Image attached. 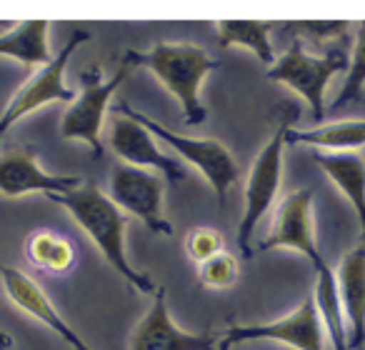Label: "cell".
Wrapping results in <instances>:
<instances>
[{
	"label": "cell",
	"mask_w": 365,
	"mask_h": 350,
	"mask_svg": "<svg viewBox=\"0 0 365 350\" xmlns=\"http://www.w3.org/2000/svg\"><path fill=\"white\" fill-rule=\"evenodd\" d=\"M128 71L130 68L123 66L115 71L113 78H103L101 68L91 66L88 71L81 73V93L78 98L66 108L61 118V135L66 140H83L91 148L93 158H103V143H101V130H103V120H106L108 105H110L113 93L120 88V83L125 81Z\"/></svg>",
	"instance_id": "8992f818"
},
{
	"label": "cell",
	"mask_w": 365,
	"mask_h": 350,
	"mask_svg": "<svg viewBox=\"0 0 365 350\" xmlns=\"http://www.w3.org/2000/svg\"><path fill=\"white\" fill-rule=\"evenodd\" d=\"M325 325L315 303V295H308L293 313L273 323L258 325H230L218 335V350H233L235 345L273 340L295 350H325Z\"/></svg>",
	"instance_id": "ba28073f"
},
{
	"label": "cell",
	"mask_w": 365,
	"mask_h": 350,
	"mask_svg": "<svg viewBox=\"0 0 365 350\" xmlns=\"http://www.w3.org/2000/svg\"><path fill=\"white\" fill-rule=\"evenodd\" d=\"M48 21H23L0 36V58H13L21 66L36 68L53 61L51 43H48Z\"/></svg>",
	"instance_id": "e0dca14e"
},
{
	"label": "cell",
	"mask_w": 365,
	"mask_h": 350,
	"mask_svg": "<svg viewBox=\"0 0 365 350\" xmlns=\"http://www.w3.org/2000/svg\"><path fill=\"white\" fill-rule=\"evenodd\" d=\"M335 280L350 350H358L365 345V243L340 258Z\"/></svg>",
	"instance_id": "9a60e30c"
},
{
	"label": "cell",
	"mask_w": 365,
	"mask_h": 350,
	"mask_svg": "<svg viewBox=\"0 0 365 350\" xmlns=\"http://www.w3.org/2000/svg\"><path fill=\"white\" fill-rule=\"evenodd\" d=\"M288 28L303 33V36L310 38V41L323 43V41H338V38H345V33H348L353 26H350L348 21H298V23H290Z\"/></svg>",
	"instance_id": "cb8c5ba5"
},
{
	"label": "cell",
	"mask_w": 365,
	"mask_h": 350,
	"mask_svg": "<svg viewBox=\"0 0 365 350\" xmlns=\"http://www.w3.org/2000/svg\"><path fill=\"white\" fill-rule=\"evenodd\" d=\"M108 143H110L113 153L125 165L143 168V170H158V175H163L170 185H178L185 178L182 163H178V158L165 155L163 150H158L153 133L145 130L140 123L130 120V118L125 115L113 118L110 130H108Z\"/></svg>",
	"instance_id": "8fae6325"
},
{
	"label": "cell",
	"mask_w": 365,
	"mask_h": 350,
	"mask_svg": "<svg viewBox=\"0 0 365 350\" xmlns=\"http://www.w3.org/2000/svg\"><path fill=\"white\" fill-rule=\"evenodd\" d=\"M290 120H293V115L280 123L278 130L270 135V140L265 143L263 150L253 160L248 178H245L243 215H240V223H238V253L245 260H250L255 255L253 248L255 228H258L260 218L273 208L275 198H278L280 183H283V148L288 145L285 135L290 130Z\"/></svg>",
	"instance_id": "277c9868"
},
{
	"label": "cell",
	"mask_w": 365,
	"mask_h": 350,
	"mask_svg": "<svg viewBox=\"0 0 365 350\" xmlns=\"http://www.w3.org/2000/svg\"><path fill=\"white\" fill-rule=\"evenodd\" d=\"M315 165L333 180V185L348 198L360 223V238L365 243V158L358 153H323L313 155Z\"/></svg>",
	"instance_id": "2e32d148"
},
{
	"label": "cell",
	"mask_w": 365,
	"mask_h": 350,
	"mask_svg": "<svg viewBox=\"0 0 365 350\" xmlns=\"http://www.w3.org/2000/svg\"><path fill=\"white\" fill-rule=\"evenodd\" d=\"M128 350H218V335L188 333L178 328L168 313L165 288H158L153 303L138 328L133 330Z\"/></svg>",
	"instance_id": "4fadbf2b"
},
{
	"label": "cell",
	"mask_w": 365,
	"mask_h": 350,
	"mask_svg": "<svg viewBox=\"0 0 365 350\" xmlns=\"http://www.w3.org/2000/svg\"><path fill=\"white\" fill-rule=\"evenodd\" d=\"M120 63L128 68L138 66L150 71L178 98L185 118L182 123L188 128L200 125L208 118V110L200 103V86L208 73L218 71L220 63L203 48L193 43H158L150 51H125Z\"/></svg>",
	"instance_id": "7a4b0ae2"
},
{
	"label": "cell",
	"mask_w": 365,
	"mask_h": 350,
	"mask_svg": "<svg viewBox=\"0 0 365 350\" xmlns=\"http://www.w3.org/2000/svg\"><path fill=\"white\" fill-rule=\"evenodd\" d=\"M350 61L343 51H328L325 56H313L305 51L303 41L293 38L290 48L280 58H275L273 66L265 71L268 81L283 83L290 91H295L310 108L313 120L325 118V88L338 73H348Z\"/></svg>",
	"instance_id": "5b68a950"
},
{
	"label": "cell",
	"mask_w": 365,
	"mask_h": 350,
	"mask_svg": "<svg viewBox=\"0 0 365 350\" xmlns=\"http://www.w3.org/2000/svg\"><path fill=\"white\" fill-rule=\"evenodd\" d=\"M0 283H3V290L8 293V298L23 310L31 318H36L38 323L46 325L51 333H56L68 348L73 350H93L71 325L63 320V315L56 310V305L51 303L43 288L36 283L33 278H28L26 273H21L18 268H8V265H0Z\"/></svg>",
	"instance_id": "5bb4252c"
},
{
	"label": "cell",
	"mask_w": 365,
	"mask_h": 350,
	"mask_svg": "<svg viewBox=\"0 0 365 350\" xmlns=\"http://www.w3.org/2000/svg\"><path fill=\"white\" fill-rule=\"evenodd\" d=\"M238 260L230 253H220L198 265V283L203 288H230L238 280Z\"/></svg>",
	"instance_id": "603a6c76"
},
{
	"label": "cell",
	"mask_w": 365,
	"mask_h": 350,
	"mask_svg": "<svg viewBox=\"0 0 365 350\" xmlns=\"http://www.w3.org/2000/svg\"><path fill=\"white\" fill-rule=\"evenodd\" d=\"M26 258L41 273L61 275L68 273L76 263V245L61 233L36 230L26 240Z\"/></svg>",
	"instance_id": "d6986e66"
},
{
	"label": "cell",
	"mask_w": 365,
	"mask_h": 350,
	"mask_svg": "<svg viewBox=\"0 0 365 350\" xmlns=\"http://www.w3.org/2000/svg\"><path fill=\"white\" fill-rule=\"evenodd\" d=\"M275 248L298 250L313 265V273L325 265V258L315 243V228H313V193L308 188H300L295 193L285 195L280 200L278 210L273 215L270 233L258 243V253Z\"/></svg>",
	"instance_id": "30bf717a"
},
{
	"label": "cell",
	"mask_w": 365,
	"mask_h": 350,
	"mask_svg": "<svg viewBox=\"0 0 365 350\" xmlns=\"http://www.w3.org/2000/svg\"><path fill=\"white\" fill-rule=\"evenodd\" d=\"M363 93H365V21H360L355 26V46H353V56H350V68H348V76H345L343 91L330 103V110L345 108L348 103L363 101Z\"/></svg>",
	"instance_id": "44dd1931"
},
{
	"label": "cell",
	"mask_w": 365,
	"mask_h": 350,
	"mask_svg": "<svg viewBox=\"0 0 365 350\" xmlns=\"http://www.w3.org/2000/svg\"><path fill=\"white\" fill-rule=\"evenodd\" d=\"M91 31H76L68 43L61 48L56 58L48 66H43L38 73H33L16 93H13L11 103L0 115V138L6 135L18 120H23L31 113L41 110V108L51 105V103H73L76 101V91L66 86V68L71 63V58L76 56V51L83 43L91 41Z\"/></svg>",
	"instance_id": "52a82bcc"
},
{
	"label": "cell",
	"mask_w": 365,
	"mask_h": 350,
	"mask_svg": "<svg viewBox=\"0 0 365 350\" xmlns=\"http://www.w3.org/2000/svg\"><path fill=\"white\" fill-rule=\"evenodd\" d=\"M51 200L63 205V208L73 215V220L81 225L83 233L98 245L103 258L113 265V270H115L135 293L155 295L158 288L150 280V275L135 270L130 265V260H128V255H125L128 215L113 203L110 195H106L101 188H96V185L83 183L81 188L71 190V193L51 195Z\"/></svg>",
	"instance_id": "6da1fadb"
},
{
	"label": "cell",
	"mask_w": 365,
	"mask_h": 350,
	"mask_svg": "<svg viewBox=\"0 0 365 350\" xmlns=\"http://www.w3.org/2000/svg\"><path fill=\"white\" fill-rule=\"evenodd\" d=\"M11 345H13V338L6 330H0V350H11Z\"/></svg>",
	"instance_id": "d4e9b609"
},
{
	"label": "cell",
	"mask_w": 365,
	"mask_h": 350,
	"mask_svg": "<svg viewBox=\"0 0 365 350\" xmlns=\"http://www.w3.org/2000/svg\"><path fill=\"white\" fill-rule=\"evenodd\" d=\"M81 178L73 175H51L41 168L33 148H16L0 155V195L3 198H23L28 193L63 195L78 190Z\"/></svg>",
	"instance_id": "7c38bea8"
},
{
	"label": "cell",
	"mask_w": 365,
	"mask_h": 350,
	"mask_svg": "<svg viewBox=\"0 0 365 350\" xmlns=\"http://www.w3.org/2000/svg\"><path fill=\"white\" fill-rule=\"evenodd\" d=\"M288 145H310L323 153H355L365 145V120L323 123L310 130H293L285 135Z\"/></svg>",
	"instance_id": "ac0fdd59"
},
{
	"label": "cell",
	"mask_w": 365,
	"mask_h": 350,
	"mask_svg": "<svg viewBox=\"0 0 365 350\" xmlns=\"http://www.w3.org/2000/svg\"><path fill=\"white\" fill-rule=\"evenodd\" d=\"M113 113H115V115H125V118H130V120L140 123L145 130L153 133V138H160V140L165 143V145H170L173 150L182 158V160L198 168V170L203 173V178L208 180V185L213 188L220 208H223L225 195H228L230 185L240 178L238 160H235L233 153H230L223 143L213 140V138L178 135V133L168 130L165 125H160L155 118H148L145 113L135 110V108H133L130 103H125V101H118L115 105H113Z\"/></svg>",
	"instance_id": "3957f363"
},
{
	"label": "cell",
	"mask_w": 365,
	"mask_h": 350,
	"mask_svg": "<svg viewBox=\"0 0 365 350\" xmlns=\"http://www.w3.org/2000/svg\"><path fill=\"white\" fill-rule=\"evenodd\" d=\"M110 200L125 215L138 218L150 233L170 238L173 225L163 215V180L153 170L118 163L110 170Z\"/></svg>",
	"instance_id": "9c48e42d"
},
{
	"label": "cell",
	"mask_w": 365,
	"mask_h": 350,
	"mask_svg": "<svg viewBox=\"0 0 365 350\" xmlns=\"http://www.w3.org/2000/svg\"><path fill=\"white\" fill-rule=\"evenodd\" d=\"M278 28V23L268 21H218L215 31H218V43L223 48H248L250 53L258 56L260 63L273 66L275 53L270 46V31Z\"/></svg>",
	"instance_id": "ffe728a7"
},
{
	"label": "cell",
	"mask_w": 365,
	"mask_h": 350,
	"mask_svg": "<svg viewBox=\"0 0 365 350\" xmlns=\"http://www.w3.org/2000/svg\"><path fill=\"white\" fill-rule=\"evenodd\" d=\"M185 253L193 263L203 265L205 260L215 258V255L225 253V240H223V233L210 225H195L185 233Z\"/></svg>",
	"instance_id": "7402d4cb"
}]
</instances>
